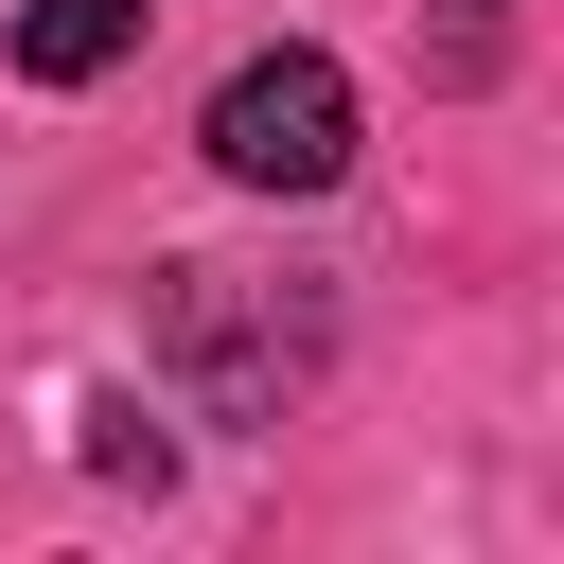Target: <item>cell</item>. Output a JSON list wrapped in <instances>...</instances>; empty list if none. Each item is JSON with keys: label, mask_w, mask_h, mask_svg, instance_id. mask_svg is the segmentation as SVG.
Masks as SVG:
<instances>
[{"label": "cell", "mask_w": 564, "mask_h": 564, "mask_svg": "<svg viewBox=\"0 0 564 564\" xmlns=\"http://www.w3.org/2000/svg\"><path fill=\"white\" fill-rule=\"evenodd\" d=\"M194 141H212L229 194H335V176H352V70H335V53H247Z\"/></svg>", "instance_id": "1"}, {"label": "cell", "mask_w": 564, "mask_h": 564, "mask_svg": "<svg viewBox=\"0 0 564 564\" xmlns=\"http://www.w3.org/2000/svg\"><path fill=\"white\" fill-rule=\"evenodd\" d=\"M123 53H141V0H18V70L35 88H88Z\"/></svg>", "instance_id": "2"}]
</instances>
